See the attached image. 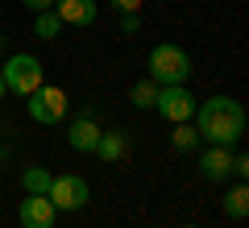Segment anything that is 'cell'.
<instances>
[{
  "mask_svg": "<svg viewBox=\"0 0 249 228\" xmlns=\"http://www.w3.org/2000/svg\"><path fill=\"white\" fill-rule=\"evenodd\" d=\"M0 75H4V91L17 96V100L34 96L46 83V67H42L37 54H4L0 58Z\"/></svg>",
  "mask_w": 249,
  "mask_h": 228,
  "instance_id": "2",
  "label": "cell"
},
{
  "mask_svg": "<svg viewBox=\"0 0 249 228\" xmlns=\"http://www.w3.org/2000/svg\"><path fill=\"white\" fill-rule=\"evenodd\" d=\"M0 158H4V149H0Z\"/></svg>",
  "mask_w": 249,
  "mask_h": 228,
  "instance_id": "24",
  "label": "cell"
},
{
  "mask_svg": "<svg viewBox=\"0 0 249 228\" xmlns=\"http://www.w3.org/2000/svg\"><path fill=\"white\" fill-rule=\"evenodd\" d=\"M4 54H9V42H4V34H0V58H4Z\"/></svg>",
  "mask_w": 249,
  "mask_h": 228,
  "instance_id": "21",
  "label": "cell"
},
{
  "mask_svg": "<svg viewBox=\"0 0 249 228\" xmlns=\"http://www.w3.org/2000/svg\"><path fill=\"white\" fill-rule=\"evenodd\" d=\"M46 199L54 203V211H83L91 203V183L83 175H54Z\"/></svg>",
  "mask_w": 249,
  "mask_h": 228,
  "instance_id": "4",
  "label": "cell"
},
{
  "mask_svg": "<svg viewBox=\"0 0 249 228\" xmlns=\"http://www.w3.org/2000/svg\"><path fill=\"white\" fill-rule=\"evenodd\" d=\"M129 149H133L129 133H121V129H104V133H100V141H96V149H91V154H96L100 162H121L124 154H129Z\"/></svg>",
  "mask_w": 249,
  "mask_h": 228,
  "instance_id": "11",
  "label": "cell"
},
{
  "mask_svg": "<svg viewBox=\"0 0 249 228\" xmlns=\"http://www.w3.org/2000/svg\"><path fill=\"white\" fill-rule=\"evenodd\" d=\"M220 208H224V216H229V220H245V216H249V187H245V183L229 187Z\"/></svg>",
  "mask_w": 249,
  "mask_h": 228,
  "instance_id": "12",
  "label": "cell"
},
{
  "mask_svg": "<svg viewBox=\"0 0 249 228\" xmlns=\"http://www.w3.org/2000/svg\"><path fill=\"white\" fill-rule=\"evenodd\" d=\"M17 220H21V228H54L58 211H54V203L46 195H25L17 203Z\"/></svg>",
  "mask_w": 249,
  "mask_h": 228,
  "instance_id": "7",
  "label": "cell"
},
{
  "mask_svg": "<svg viewBox=\"0 0 249 228\" xmlns=\"http://www.w3.org/2000/svg\"><path fill=\"white\" fill-rule=\"evenodd\" d=\"M67 108H71L67 91L50 88V83H42L34 96H25V112H29L34 124H58V121H67Z\"/></svg>",
  "mask_w": 249,
  "mask_h": 228,
  "instance_id": "5",
  "label": "cell"
},
{
  "mask_svg": "<svg viewBox=\"0 0 249 228\" xmlns=\"http://www.w3.org/2000/svg\"><path fill=\"white\" fill-rule=\"evenodd\" d=\"M183 228H199V224H183Z\"/></svg>",
  "mask_w": 249,
  "mask_h": 228,
  "instance_id": "23",
  "label": "cell"
},
{
  "mask_svg": "<svg viewBox=\"0 0 249 228\" xmlns=\"http://www.w3.org/2000/svg\"><path fill=\"white\" fill-rule=\"evenodd\" d=\"M100 124H96V112H83V116H75L71 124H67V145L71 149H79V154H91V149H96V141H100Z\"/></svg>",
  "mask_w": 249,
  "mask_h": 228,
  "instance_id": "10",
  "label": "cell"
},
{
  "mask_svg": "<svg viewBox=\"0 0 249 228\" xmlns=\"http://www.w3.org/2000/svg\"><path fill=\"white\" fill-rule=\"evenodd\" d=\"M170 145H175L178 154H196V149H199V133H196V124H191V121L170 124Z\"/></svg>",
  "mask_w": 249,
  "mask_h": 228,
  "instance_id": "13",
  "label": "cell"
},
{
  "mask_svg": "<svg viewBox=\"0 0 249 228\" xmlns=\"http://www.w3.org/2000/svg\"><path fill=\"white\" fill-rule=\"evenodd\" d=\"M54 13H58L62 25H71V29H88V25H96L100 4H96V0H54Z\"/></svg>",
  "mask_w": 249,
  "mask_h": 228,
  "instance_id": "9",
  "label": "cell"
},
{
  "mask_svg": "<svg viewBox=\"0 0 249 228\" xmlns=\"http://www.w3.org/2000/svg\"><path fill=\"white\" fill-rule=\"evenodd\" d=\"M232 178H237V183L249 178V158H245V154H232Z\"/></svg>",
  "mask_w": 249,
  "mask_h": 228,
  "instance_id": "17",
  "label": "cell"
},
{
  "mask_svg": "<svg viewBox=\"0 0 249 228\" xmlns=\"http://www.w3.org/2000/svg\"><path fill=\"white\" fill-rule=\"evenodd\" d=\"M29 13H46V9H54V0H21Z\"/></svg>",
  "mask_w": 249,
  "mask_h": 228,
  "instance_id": "20",
  "label": "cell"
},
{
  "mask_svg": "<svg viewBox=\"0 0 249 228\" xmlns=\"http://www.w3.org/2000/svg\"><path fill=\"white\" fill-rule=\"evenodd\" d=\"M50 170L46 166H25L21 170V187H25V195H46V187H50Z\"/></svg>",
  "mask_w": 249,
  "mask_h": 228,
  "instance_id": "15",
  "label": "cell"
},
{
  "mask_svg": "<svg viewBox=\"0 0 249 228\" xmlns=\"http://www.w3.org/2000/svg\"><path fill=\"white\" fill-rule=\"evenodd\" d=\"M129 100H133V108H154V100H158V83H154V79H137L133 88H129Z\"/></svg>",
  "mask_w": 249,
  "mask_h": 228,
  "instance_id": "16",
  "label": "cell"
},
{
  "mask_svg": "<svg viewBox=\"0 0 249 228\" xmlns=\"http://www.w3.org/2000/svg\"><path fill=\"white\" fill-rule=\"evenodd\" d=\"M4 96H9V91H4V75H0V104H4Z\"/></svg>",
  "mask_w": 249,
  "mask_h": 228,
  "instance_id": "22",
  "label": "cell"
},
{
  "mask_svg": "<svg viewBox=\"0 0 249 228\" xmlns=\"http://www.w3.org/2000/svg\"><path fill=\"white\" fill-rule=\"evenodd\" d=\"M0 13H4V9H0Z\"/></svg>",
  "mask_w": 249,
  "mask_h": 228,
  "instance_id": "25",
  "label": "cell"
},
{
  "mask_svg": "<svg viewBox=\"0 0 249 228\" xmlns=\"http://www.w3.org/2000/svg\"><path fill=\"white\" fill-rule=\"evenodd\" d=\"M121 29L124 34H137V29H142V17H137V13H121Z\"/></svg>",
  "mask_w": 249,
  "mask_h": 228,
  "instance_id": "18",
  "label": "cell"
},
{
  "mask_svg": "<svg viewBox=\"0 0 249 228\" xmlns=\"http://www.w3.org/2000/svg\"><path fill=\"white\" fill-rule=\"evenodd\" d=\"M232 154H237L232 145H208V149H199V175H204L208 183H224V178L232 175Z\"/></svg>",
  "mask_w": 249,
  "mask_h": 228,
  "instance_id": "8",
  "label": "cell"
},
{
  "mask_svg": "<svg viewBox=\"0 0 249 228\" xmlns=\"http://www.w3.org/2000/svg\"><path fill=\"white\" fill-rule=\"evenodd\" d=\"M62 21H58V13L54 9H46V13H34V37H42V42H54V37L62 34Z\"/></svg>",
  "mask_w": 249,
  "mask_h": 228,
  "instance_id": "14",
  "label": "cell"
},
{
  "mask_svg": "<svg viewBox=\"0 0 249 228\" xmlns=\"http://www.w3.org/2000/svg\"><path fill=\"white\" fill-rule=\"evenodd\" d=\"M196 133L208 145H237L245 137V108L232 96H208L204 104H196Z\"/></svg>",
  "mask_w": 249,
  "mask_h": 228,
  "instance_id": "1",
  "label": "cell"
},
{
  "mask_svg": "<svg viewBox=\"0 0 249 228\" xmlns=\"http://www.w3.org/2000/svg\"><path fill=\"white\" fill-rule=\"evenodd\" d=\"M196 104H199V100L191 96V91H187V83H175V88H158V100H154L158 116H162V121H170V124L191 121Z\"/></svg>",
  "mask_w": 249,
  "mask_h": 228,
  "instance_id": "6",
  "label": "cell"
},
{
  "mask_svg": "<svg viewBox=\"0 0 249 228\" xmlns=\"http://www.w3.org/2000/svg\"><path fill=\"white\" fill-rule=\"evenodd\" d=\"M145 67H150V79L158 83V88H175V83H187L191 79V54L183 50V46L175 42H158L150 50V58H145Z\"/></svg>",
  "mask_w": 249,
  "mask_h": 228,
  "instance_id": "3",
  "label": "cell"
},
{
  "mask_svg": "<svg viewBox=\"0 0 249 228\" xmlns=\"http://www.w3.org/2000/svg\"><path fill=\"white\" fill-rule=\"evenodd\" d=\"M108 4H112L116 13H137L142 9V0H108Z\"/></svg>",
  "mask_w": 249,
  "mask_h": 228,
  "instance_id": "19",
  "label": "cell"
}]
</instances>
